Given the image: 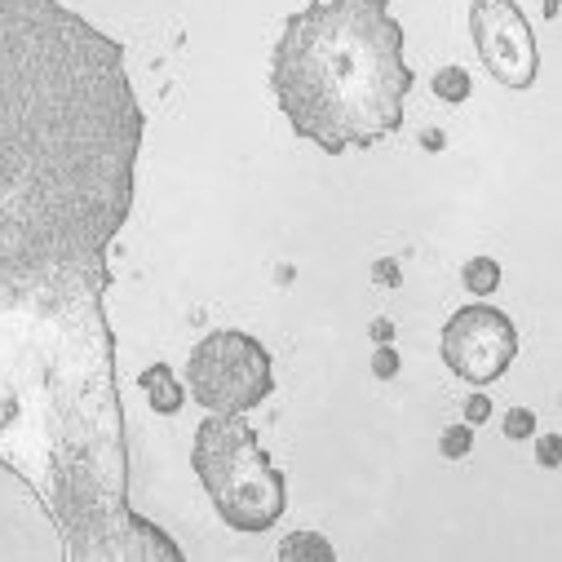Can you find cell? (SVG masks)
<instances>
[{"label": "cell", "instance_id": "cell-1", "mask_svg": "<svg viewBox=\"0 0 562 562\" xmlns=\"http://www.w3.org/2000/svg\"><path fill=\"white\" fill-rule=\"evenodd\" d=\"M270 85L293 133L341 156L403 124L412 67L390 0H324L284 23Z\"/></svg>", "mask_w": 562, "mask_h": 562}, {"label": "cell", "instance_id": "cell-11", "mask_svg": "<svg viewBox=\"0 0 562 562\" xmlns=\"http://www.w3.org/2000/svg\"><path fill=\"white\" fill-rule=\"evenodd\" d=\"M505 435H509V439H531V435H536V416H531L527 407L505 412Z\"/></svg>", "mask_w": 562, "mask_h": 562}, {"label": "cell", "instance_id": "cell-8", "mask_svg": "<svg viewBox=\"0 0 562 562\" xmlns=\"http://www.w3.org/2000/svg\"><path fill=\"white\" fill-rule=\"evenodd\" d=\"M470 93H474V80H470L461 67H443V71L435 76V98H439V102L457 106V102H465Z\"/></svg>", "mask_w": 562, "mask_h": 562}, {"label": "cell", "instance_id": "cell-4", "mask_svg": "<svg viewBox=\"0 0 562 562\" xmlns=\"http://www.w3.org/2000/svg\"><path fill=\"white\" fill-rule=\"evenodd\" d=\"M518 355V333L514 319L496 306H465L448 319L443 328V363L452 376L470 385H492L509 372Z\"/></svg>", "mask_w": 562, "mask_h": 562}, {"label": "cell", "instance_id": "cell-13", "mask_svg": "<svg viewBox=\"0 0 562 562\" xmlns=\"http://www.w3.org/2000/svg\"><path fill=\"white\" fill-rule=\"evenodd\" d=\"M390 368H398V359H394L390 350H381V355H376V376H390Z\"/></svg>", "mask_w": 562, "mask_h": 562}, {"label": "cell", "instance_id": "cell-2", "mask_svg": "<svg viewBox=\"0 0 562 562\" xmlns=\"http://www.w3.org/2000/svg\"><path fill=\"white\" fill-rule=\"evenodd\" d=\"M191 465H195L217 518L231 531L261 536L284 518L289 479L266 457V448L257 443V435H252V426L244 416L209 412L204 426L195 430Z\"/></svg>", "mask_w": 562, "mask_h": 562}, {"label": "cell", "instance_id": "cell-7", "mask_svg": "<svg viewBox=\"0 0 562 562\" xmlns=\"http://www.w3.org/2000/svg\"><path fill=\"white\" fill-rule=\"evenodd\" d=\"M461 279H465V289H470V293L487 297V293H496V289H501V261H496V257H487V252H479V257H470V261H465Z\"/></svg>", "mask_w": 562, "mask_h": 562}, {"label": "cell", "instance_id": "cell-10", "mask_svg": "<svg viewBox=\"0 0 562 562\" xmlns=\"http://www.w3.org/2000/svg\"><path fill=\"white\" fill-rule=\"evenodd\" d=\"M439 448H443V457H448V461H461V457L474 448V426H470V420H465V426H448Z\"/></svg>", "mask_w": 562, "mask_h": 562}, {"label": "cell", "instance_id": "cell-12", "mask_svg": "<svg viewBox=\"0 0 562 562\" xmlns=\"http://www.w3.org/2000/svg\"><path fill=\"white\" fill-rule=\"evenodd\" d=\"M487 416H492V403L483 394H474L470 398V426H479V420H487Z\"/></svg>", "mask_w": 562, "mask_h": 562}, {"label": "cell", "instance_id": "cell-6", "mask_svg": "<svg viewBox=\"0 0 562 562\" xmlns=\"http://www.w3.org/2000/svg\"><path fill=\"white\" fill-rule=\"evenodd\" d=\"M143 390H147V403H151L160 416H178V412H182V403H187L182 381L173 376V368H169V363H151V368L143 372Z\"/></svg>", "mask_w": 562, "mask_h": 562}, {"label": "cell", "instance_id": "cell-3", "mask_svg": "<svg viewBox=\"0 0 562 562\" xmlns=\"http://www.w3.org/2000/svg\"><path fill=\"white\" fill-rule=\"evenodd\" d=\"M274 390V368L270 350L239 328H217L209 333L191 359H187V394L204 412L222 416H244L257 403H266Z\"/></svg>", "mask_w": 562, "mask_h": 562}, {"label": "cell", "instance_id": "cell-5", "mask_svg": "<svg viewBox=\"0 0 562 562\" xmlns=\"http://www.w3.org/2000/svg\"><path fill=\"white\" fill-rule=\"evenodd\" d=\"M470 36L483 67L505 89H531L540 76L536 36L514 0H470Z\"/></svg>", "mask_w": 562, "mask_h": 562}, {"label": "cell", "instance_id": "cell-9", "mask_svg": "<svg viewBox=\"0 0 562 562\" xmlns=\"http://www.w3.org/2000/svg\"><path fill=\"white\" fill-rule=\"evenodd\" d=\"M279 558H333V544L315 531H297L293 540L279 544Z\"/></svg>", "mask_w": 562, "mask_h": 562}]
</instances>
